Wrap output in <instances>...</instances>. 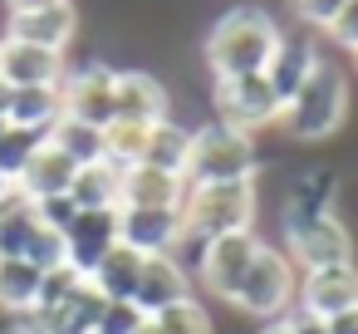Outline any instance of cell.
Masks as SVG:
<instances>
[{"mask_svg":"<svg viewBox=\"0 0 358 334\" xmlns=\"http://www.w3.org/2000/svg\"><path fill=\"white\" fill-rule=\"evenodd\" d=\"M275 50H280V25H275L265 11H255V6L226 11V15L206 30V45H201L206 69H211L216 79L265 74L270 60H275Z\"/></svg>","mask_w":358,"mask_h":334,"instance_id":"obj_1","label":"cell"},{"mask_svg":"<svg viewBox=\"0 0 358 334\" xmlns=\"http://www.w3.org/2000/svg\"><path fill=\"white\" fill-rule=\"evenodd\" d=\"M343 118H348V79H343L329 60L314 64V74L299 84V94H294V99L285 104V113H280L285 133L299 138V143H324V138H334V133L343 128Z\"/></svg>","mask_w":358,"mask_h":334,"instance_id":"obj_2","label":"cell"},{"mask_svg":"<svg viewBox=\"0 0 358 334\" xmlns=\"http://www.w3.org/2000/svg\"><path fill=\"white\" fill-rule=\"evenodd\" d=\"M280 226H285V241H289V260L299 270H319V265L353 260V236L334 216V207H309V202L289 197L280 207Z\"/></svg>","mask_w":358,"mask_h":334,"instance_id":"obj_3","label":"cell"},{"mask_svg":"<svg viewBox=\"0 0 358 334\" xmlns=\"http://www.w3.org/2000/svg\"><path fill=\"white\" fill-rule=\"evenodd\" d=\"M255 177L250 182H216V187H187L182 202V231L192 246H206L231 231H250L255 221Z\"/></svg>","mask_w":358,"mask_h":334,"instance_id":"obj_4","label":"cell"},{"mask_svg":"<svg viewBox=\"0 0 358 334\" xmlns=\"http://www.w3.org/2000/svg\"><path fill=\"white\" fill-rule=\"evenodd\" d=\"M255 177V138L201 123L192 128V158H187V187H216V182H250Z\"/></svg>","mask_w":358,"mask_h":334,"instance_id":"obj_5","label":"cell"},{"mask_svg":"<svg viewBox=\"0 0 358 334\" xmlns=\"http://www.w3.org/2000/svg\"><path fill=\"white\" fill-rule=\"evenodd\" d=\"M294 295H299L294 260L280 256L275 246H260V256L250 260V270H245V280H241V290H236L231 305L241 314H250V319H275V314H285L294 305Z\"/></svg>","mask_w":358,"mask_h":334,"instance_id":"obj_6","label":"cell"},{"mask_svg":"<svg viewBox=\"0 0 358 334\" xmlns=\"http://www.w3.org/2000/svg\"><path fill=\"white\" fill-rule=\"evenodd\" d=\"M211 109H216V123H221V128H236V133L270 128V123H280V113H285L265 74L216 79V89H211Z\"/></svg>","mask_w":358,"mask_h":334,"instance_id":"obj_7","label":"cell"},{"mask_svg":"<svg viewBox=\"0 0 358 334\" xmlns=\"http://www.w3.org/2000/svg\"><path fill=\"white\" fill-rule=\"evenodd\" d=\"M260 246L265 241L255 231H231V236H216V241L196 246V275H201V285L211 295H221V300H236V290H241L250 260L260 256Z\"/></svg>","mask_w":358,"mask_h":334,"instance_id":"obj_8","label":"cell"},{"mask_svg":"<svg viewBox=\"0 0 358 334\" xmlns=\"http://www.w3.org/2000/svg\"><path fill=\"white\" fill-rule=\"evenodd\" d=\"M59 104H64V118L89 123V128H108L113 123V69L108 64H89V69L64 74Z\"/></svg>","mask_w":358,"mask_h":334,"instance_id":"obj_9","label":"cell"},{"mask_svg":"<svg viewBox=\"0 0 358 334\" xmlns=\"http://www.w3.org/2000/svg\"><path fill=\"white\" fill-rule=\"evenodd\" d=\"M118 241L133 246L138 256H177V246H187L182 211H162V207H123V211H118Z\"/></svg>","mask_w":358,"mask_h":334,"instance_id":"obj_10","label":"cell"},{"mask_svg":"<svg viewBox=\"0 0 358 334\" xmlns=\"http://www.w3.org/2000/svg\"><path fill=\"white\" fill-rule=\"evenodd\" d=\"M294 305L304 314H319V319H334L343 309L358 305V265L343 260V265H319V270H299V295Z\"/></svg>","mask_w":358,"mask_h":334,"instance_id":"obj_11","label":"cell"},{"mask_svg":"<svg viewBox=\"0 0 358 334\" xmlns=\"http://www.w3.org/2000/svg\"><path fill=\"white\" fill-rule=\"evenodd\" d=\"M64 55L59 50H40V45H20L10 35H0V84L10 89H55L64 84Z\"/></svg>","mask_w":358,"mask_h":334,"instance_id":"obj_12","label":"cell"},{"mask_svg":"<svg viewBox=\"0 0 358 334\" xmlns=\"http://www.w3.org/2000/svg\"><path fill=\"white\" fill-rule=\"evenodd\" d=\"M172 109L167 84L148 69H113V118L123 123H162Z\"/></svg>","mask_w":358,"mask_h":334,"instance_id":"obj_13","label":"cell"},{"mask_svg":"<svg viewBox=\"0 0 358 334\" xmlns=\"http://www.w3.org/2000/svg\"><path fill=\"white\" fill-rule=\"evenodd\" d=\"M118 246V211H79L64 231V260L89 280L99 260Z\"/></svg>","mask_w":358,"mask_h":334,"instance_id":"obj_14","label":"cell"},{"mask_svg":"<svg viewBox=\"0 0 358 334\" xmlns=\"http://www.w3.org/2000/svg\"><path fill=\"white\" fill-rule=\"evenodd\" d=\"M319 60H324V50H319L309 35H280V50H275V60H270V69H265V79H270V89H275L280 109L299 94V84L314 74Z\"/></svg>","mask_w":358,"mask_h":334,"instance_id":"obj_15","label":"cell"},{"mask_svg":"<svg viewBox=\"0 0 358 334\" xmlns=\"http://www.w3.org/2000/svg\"><path fill=\"white\" fill-rule=\"evenodd\" d=\"M187 295H192V280H187V265L177 256H148L143 260V280H138V295H133V305L143 314H157V309H167Z\"/></svg>","mask_w":358,"mask_h":334,"instance_id":"obj_16","label":"cell"},{"mask_svg":"<svg viewBox=\"0 0 358 334\" xmlns=\"http://www.w3.org/2000/svg\"><path fill=\"white\" fill-rule=\"evenodd\" d=\"M6 35L20 40V45H40V50H69V40L79 35V11L74 6H55V11H40V15H10L6 20Z\"/></svg>","mask_w":358,"mask_h":334,"instance_id":"obj_17","label":"cell"},{"mask_svg":"<svg viewBox=\"0 0 358 334\" xmlns=\"http://www.w3.org/2000/svg\"><path fill=\"white\" fill-rule=\"evenodd\" d=\"M74 162L55 148V143H45L30 162H25V172L15 177V197H25V202H45V197H69V182H74Z\"/></svg>","mask_w":358,"mask_h":334,"instance_id":"obj_18","label":"cell"},{"mask_svg":"<svg viewBox=\"0 0 358 334\" xmlns=\"http://www.w3.org/2000/svg\"><path fill=\"white\" fill-rule=\"evenodd\" d=\"M187 202V177L157 172L148 162L123 167V207H162V211H182Z\"/></svg>","mask_w":358,"mask_h":334,"instance_id":"obj_19","label":"cell"},{"mask_svg":"<svg viewBox=\"0 0 358 334\" xmlns=\"http://www.w3.org/2000/svg\"><path fill=\"white\" fill-rule=\"evenodd\" d=\"M69 202L79 211H123V167L113 162H89L69 182Z\"/></svg>","mask_w":358,"mask_h":334,"instance_id":"obj_20","label":"cell"},{"mask_svg":"<svg viewBox=\"0 0 358 334\" xmlns=\"http://www.w3.org/2000/svg\"><path fill=\"white\" fill-rule=\"evenodd\" d=\"M143 260L148 256H138L133 246H113L103 260H99V270L89 275V285L103 295V300H133L138 295V280H143Z\"/></svg>","mask_w":358,"mask_h":334,"instance_id":"obj_21","label":"cell"},{"mask_svg":"<svg viewBox=\"0 0 358 334\" xmlns=\"http://www.w3.org/2000/svg\"><path fill=\"white\" fill-rule=\"evenodd\" d=\"M187 158H192V128L187 123H152L148 133V148H143V162L157 167V172H172V177H187Z\"/></svg>","mask_w":358,"mask_h":334,"instance_id":"obj_22","label":"cell"},{"mask_svg":"<svg viewBox=\"0 0 358 334\" xmlns=\"http://www.w3.org/2000/svg\"><path fill=\"white\" fill-rule=\"evenodd\" d=\"M59 118H64L59 84H55V89H10V113H6V123H15V128H35V133H50Z\"/></svg>","mask_w":358,"mask_h":334,"instance_id":"obj_23","label":"cell"},{"mask_svg":"<svg viewBox=\"0 0 358 334\" xmlns=\"http://www.w3.org/2000/svg\"><path fill=\"white\" fill-rule=\"evenodd\" d=\"M40 280L45 270H35L30 260H0V309L6 314H30L40 300Z\"/></svg>","mask_w":358,"mask_h":334,"instance_id":"obj_24","label":"cell"},{"mask_svg":"<svg viewBox=\"0 0 358 334\" xmlns=\"http://www.w3.org/2000/svg\"><path fill=\"white\" fill-rule=\"evenodd\" d=\"M40 231V216L25 197H10L6 207H0V260H25L30 241Z\"/></svg>","mask_w":358,"mask_h":334,"instance_id":"obj_25","label":"cell"},{"mask_svg":"<svg viewBox=\"0 0 358 334\" xmlns=\"http://www.w3.org/2000/svg\"><path fill=\"white\" fill-rule=\"evenodd\" d=\"M50 143H55L74 167L103 162V128H89V123H74V118H59V123L50 128Z\"/></svg>","mask_w":358,"mask_h":334,"instance_id":"obj_26","label":"cell"},{"mask_svg":"<svg viewBox=\"0 0 358 334\" xmlns=\"http://www.w3.org/2000/svg\"><path fill=\"white\" fill-rule=\"evenodd\" d=\"M138 334H211V314H206V305L196 295H187V300L148 314V324Z\"/></svg>","mask_w":358,"mask_h":334,"instance_id":"obj_27","label":"cell"},{"mask_svg":"<svg viewBox=\"0 0 358 334\" xmlns=\"http://www.w3.org/2000/svg\"><path fill=\"white\" fill-rule=\"evenodd\" d=\"M148 133H152V123H123V118H113L103 128V162L138 167L143 162V148H148Z\"/></svg>","mask_w":358,"mask_h":334,"instance_id":"obj_28","label":"cell"},{"mask_svg":"<svg viewBox=\"0 0 358 334\" xmlns=\"http://www.w3.org/2000/svg\"><path fill=\"white\" fill-rule=\"evenodd\" d=\"M45 143H50V133H35V128H15V123H6V128H0V172L15 182V177L25 172V162H30Z\"/></svg>","mask_w":358,"mask_h":334,"instance_id":"obj_29","label":"cell"},{"mask_svg":"<svg viewBox=\"0 0 358 334\" xmlns=\"http://www.w3.org/2000/svg\"><path fill=\"white\" fill-rule=\"evenodd\" d=\"M84 285V275L64 260V265H55V270H45V280H40V300H35V314H55L74 290Z\"/></svg>","mask_w":358,"mask_h":334,"instance_id":"obj_30","label":"cell"},{"mask_svg":"<svg viewBox=\"0 0 358 334\" xmlns=\"http://www.w3.org/2000/svg\"><path fill=\"white\" fill-rule=\"evenodd\" d=\"M143 324H148V314H143L133 300H108V305H103V319H99L94 334H138Z\"/></svg>","mask_w":358,"mask_h":334,"instance_id":"obj_31","label":"cell"},{"mask_svg":"<svg viewBox=\"0 0 358 334\" xmlns=\"http://www.w3.org/2000/svg\"><path fill=\"white\" fill-rule=\"evenodd\" d=\"M25 260H30L35 270H55V265H64V236H59V231H50V226L40 221V231H35V241H30Z\"/></svg>","mask_w":358,"mask_h":334,"instance_id":"obj_32","label":"cell"},{"mask_svg":"<svg viewBox=\"0 0 358 334\" xmlns=\"http://www.w3.org/2000/svg\"><path fill=\"white\" fill-rule=\"evenodd\" d=\"M30 207H35V216H40L50 231H59V236H64V231H69V221L79 216V207H74L69 197H45V202H30Z\"/></svg>","mask_w":358,"mask_h":334,"instance_id":"obj_33","label":"cell"},{"mask_svg":"<svg viewBox=\"0 0 358 334\" xmlns=\"http://www.w3.org/2000/svg\"><path fill=\"white\" fill-rule=\"evenodd\" d=\"M294 6V15L304 20V25H314V30H329L334 25V15L348 6V0H289Z\"/></svg>","mask_w":358,"mask_h":334,"instance_id":"obj_34","label":"cell"},{"mask_svg":"<svg viewBox=\"0 0 358 334\" xmlns=\"http://www.w3.org/2000/svg\"><path fill=\"white\" fill-rule=\"evenodd\" d=\"M334 45H343V50H358V0H348V6L334 15V25L324 30Z\"/></svg>","mask_w":358,"mask_h":334,"instance_id":"obj_35","label":"cell"},{"mask_svg":"<svg viewBox=\"0 0 358 334\" xmlns=\"http://www.w3.org/2000/svg\"><path fill=\"white\" fill-rule=\"evenodd\" d=\"M55 6H69V0H6V20L10 15H40V11H55Z\"/></svg>","mask_w":358,"mask_h":334,"instance_id":"obj_36","label":"cell"},{"mask_svg":"<svg viewBox=\"0 0 358 334\" xmlns=\"http://www.w3.org/2000/svg\"><path fill=\"white\" fill-rule=\"evenodd\" d=\"M289 329H294V334H329V319H319V314H304V309H294V314H289Z\"/></svg>","mask_w":358,"mask_h":334,"instance_id":"obj_37","label":"cell"},{"mask_svg":"<svg viewBox=\"0 0 358 334\" xmlns=\"http://www.w3.org/2000/svg\"><path fill=\"white\" fill-rule=\"evenodd\" d=\"M329 334H358V305L343 309V314H334V319H329Z\"/></svg>","mask_w":358,"mask_h":334,"instance_id":"obj_38","label":"cell"},{"mask_svg":"<svg viewBox=\"0 0 358 334\" xmlns=\"http://www.w3.org/2000/svg\"><path fill=\"white\" fill-rule=\"evenodd\" d=\"M255 334H294V329H289V319H270V324H260Z\"/></svg>","mask_w":358,"mask_h":334,"instance_id":"obj_39","label":"cell"},{"mask_svg":"<svg viewBox=\"0 0 358 334\" xmlns=\"http://www.w3.org/2000/svg\"><path fill=\"white\" fill-rule=\"evenodd\" d=\"M10 197H15V182H10V177H6V172H0V207H6V202H10Z\"/></svg>","mask_w":358,"mask_h":334,"instance_id":"obj_40","label":"cell"},{"mask_svg":"<svg viewBox=\"0 0 358 334\" xmlns=\"http://www.w3.org/2000/svg\"><path fill=\"white\" fill-rule=\"evenodd\" d=\"M6 113H10V84H0V123H6Z\"/></svg>","mask_w":358,"mask_h":334,"instance_id":"obj_41","label":"cell"},{"mask_svg":"<svg viewBox=\"0 0 358 334\" xmlns=\"http://www.w3.org/2000/svg\"><path fill=\"white\" fill-rule=\"evenodd\" d=\"M348 60H353V69H358V50H348Z\"/></svg>","mask_w":358,"mask_h":334,"instance_id":"obj_42","label":"cell"}]
</instances>
